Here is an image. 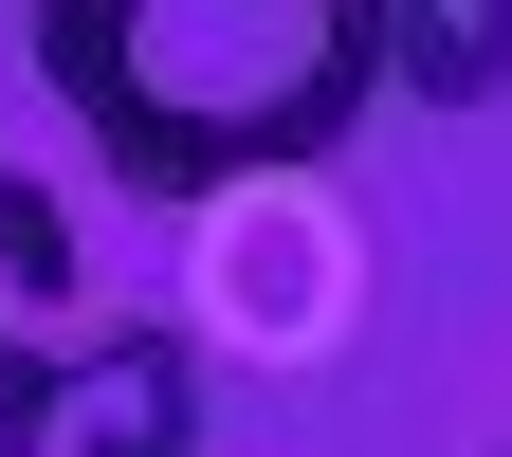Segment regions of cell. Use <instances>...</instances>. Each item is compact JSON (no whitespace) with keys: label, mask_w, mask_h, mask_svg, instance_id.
Instances as JSON below:
<instances>
[{"label":"cell","mask_w":512,"mask_h":457,"mask_svg":"<svg viewBox=\"0 0 512 457\" xmlns=\"http://www.w3.org/2000/svg\"><path fill=\"white\" fill-rule=\"evenodd\" d=\"M37 92L128 202H238L384 110V0H37Z\"/></svg>","instance_id":"cell-1"},{"label":"cell","mask_w":512,"mask_h":457,"mask_svg":"<svg viewBox=\"0 0 512 457\" xmlns=\"http://www.w3.org/2000/svg\"><path fill=\"white\" fill-rule=\"evenodd\" d=\"M0 457H202V348H183L165 311H110V330L0 421Z\"/></svg>","instance_id":"cell-2"},{"label":"cell","mask_w":512,"mask_h":457,"mask_svg":"<svg viewBox=\"0 0 512 457\" xmlns=\"http://www.w3.org/2000/svg\"><path fill=\"white\" fill-rule=\"evenodd\" d=\"M110 311H128V293H110V238L55 202L37 165H0V421H19L37 384L110 330Z\"/></svg>","instance_id":"cell-3"},{"label":"cell","mask_w":512,"mask_h":457,"mask_svg":"<svg viewBox=\"0 0 512 457\" xmlns=\"http://www.w3.org/2000/svg\"><path fill=\"white\" fill-rule=\"evenodd\" d=\"M384 92L494 110V92H512V0H384Z\"/></svg>","instance_id":"cell-4"}]
</instances>
